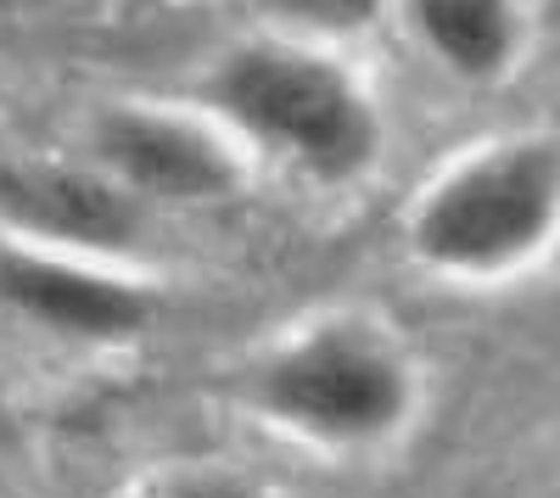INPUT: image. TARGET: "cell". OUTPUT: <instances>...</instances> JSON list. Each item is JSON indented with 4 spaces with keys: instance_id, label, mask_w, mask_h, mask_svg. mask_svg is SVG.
Returning <instances> with one entry per match:
<instances>
[{
    "instance_id": "1",
    "label": "cell",
    "mask_w": 560,
    "mask_h": 498,
    "mask_svg": "<svg viewBox=\"0 0 560 498\" xmlns=\"http://www.w3.org/2000/svg\"><path fill=\"white\" fill-rule=\"evenodd\" d=\"M202 107L247 146L314 186H353L382 157V112L364 79L298 39H247L208 79Z\"/></svg>"
},
{
    "instance_id": "2",
    "label": "cell",
    "mask_w": 560,
    "mask_h": 498,
    "mask_svg": "<svg viewBox=\"0 0 560 498\" xmlns=\"http://www.w3.org/2000/svg\"><path fill=\"white\" fill-rule=\"evenodd\" d=\"M247 403L319 454H376L415 420L420 381L404 347L370 320H319L258 358Z\"/></svg>"
},
{
    "instance_id": "3",
    "label": "cell",
    "mask_w": 560,
    "mask_h": 498,
    "mask_svg": "<svg viewBox=\"0 0 560 498\" xmlns=\"http://www.w3.org/2000/svg\"><path fill=\"white\" fill-rule=\"evenodd\" d=\"M560 230V141H493L443 168L409 208V252L459 281H493Z\"/></svg>"
},
{
    "instance_id": "4",
    "label": "cell",
    "mask_w": 560,
    "mask_h": 498,
    "mask_svg": "<svg viewBox=\"0 0 560 498\" xmlns=\"http://www.w3.org/2000/svg\"><path fill=\"white\" fill-rule=\"evenodd\" d=\"M90 163L147 208H208L242 197L253 157L208 107L118 102L90 123Z\"/></svg>"
},
{
    "instance_id": "5",
    "label": "cell",
    "mask_w": 560,
    "mask_h": 498,
    "mask_svg": "<svg viewBox=\"0 0 560 498\" xmlns=\"http://www.w3.org/2000/svg\"><path fill=\"white\" fill-rule=\"evenodd\" d=\"M147 202H135L96 163H0V236L68 252V258H113L140 241Z\"/></svg>"
},
{
    "instance_id": "6",
    "label": "cell",
    "mask_w": 560,
    "mask_h": 498,
    "mask_svg": "<svg viewBox=\"0 0 560 498\" xmlns=\"http://www.w3.org/2000/svg\"><path fill=\"white\" fill-rule=\"evenodd\" d=\"M0 303L68 342H129L152 325V292L96 258H68L0 236Z\"/></svg>"
},
{
    "instance_id": "7",
    "label": "cell",
    "mask_w": 560,
    "mask_h": 498,
    "mask_svg": "<svg viewBox=\"0 0 560 498\" xmlns=\"http://www.w3.org/2000/svg\"><path fill=\"white\" fill-rule=\"evenodd\" d=\"M404 17L438 68L471 84L499 79L522 51L516 0H404Z\"/></svg>"
},
{
    "instance_id": "8",
    "label": "cell",
    "mask_w": 560,
    "mask_h": 498,
    "mask_svg": "<svg viewBox=\"0 0 560 498\" xmlns=\"http://www.w3.org/2000/svg\"><path fill=\"white\" fill-rule=\"evenodd\" d=\"M158 498H269V493H258V487H253V482H242V476L197 471V476H179V482H168Z\"/></svg>"
}]
</instances>
